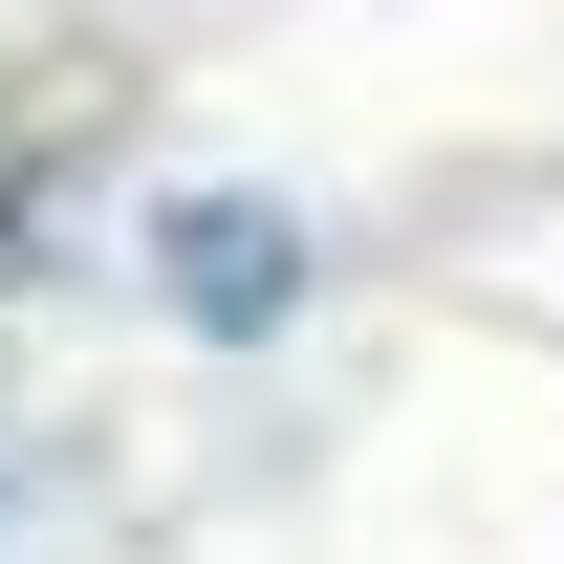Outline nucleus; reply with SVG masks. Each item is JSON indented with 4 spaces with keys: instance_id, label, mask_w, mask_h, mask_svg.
Returning <instances> with one entry per match:
<instances>
[{
    "instance_id": "f257e3e1",
    "label": "nucleus",
    "mask_w": 564,
    "mask_h": 564,
    "mask_svg": "<svg viewBox=\"0 0 564 564\" xmlns=\"http://www.w3.org/2000/svg\"><path fill=\"white\" fill-rule=\"evenodd\" d=\"M174 304H196V326H282V304H304V239H282L261 196H196L174 217Z\"/></svg>"
}]
</instances>
